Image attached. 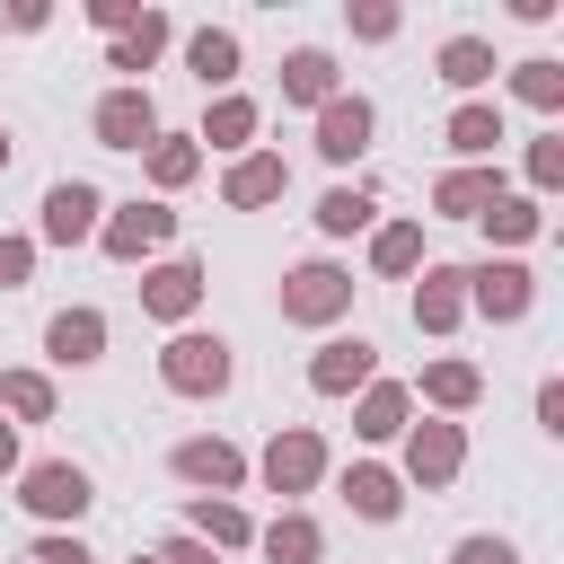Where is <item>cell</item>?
<instances>
[{
	"label": "cell",
	"mask_w": 564,
	"mask_h": 564,
	"mask_svg": "<svg viewBox=\"0 0 564 564\" xmlns=\"http://www.w3.org/2000/svg\"><path fill=\"white\" fill-rule=\"evenodd\" d=\"M26 511H44V520H79V511H88V476L62 467V458L35 467V476H26Z\"/></svg>",
	"instance_id": "52a82bcc"
},
{
	"label": "cell",
	"mask_w": 564,
	"mask_h": 564,
	"mask_svg": "<svg viewBox=\"0 0 564 564\" xmlns=\"http://www.w3.org/2000/svg\"><path fill=\"white\" fill-rule=\"evenodd\" d=\"M282 97H291V106H326V97H335V62H326L317 44H300V53L282 62Z\"/></svg>",
	"instance_id": "9a60e30c"
},
{
	"label": "cell",
	"mask_w": 564,
	"mask_h": 564,
	"mask_svg": "<svg viewBox=\"0 0 564 564\" xmlns=\"http://www.w3.org/2000/svg\"><path fill=\"white\" fill-rule=\"evenodd\" d=\"M282 185H291L282 159H238V167H229V203H273Z\"/></svg>",
	"instance_id": "603a6c76"
},
{
	"label": "cell",
	"mask_w": 564,
	"mask_h": 564,
	"mask_svg": "<svg viewBox=\"0 0 564 564\" xmlns=\"http://www.w3.org/2000/svg\"><path fill=\"white\" fill-rule=\"evenodd\" d=\"M352 35H370V44H379V35H397V9H379V0H370V9H352Z\"/></svg>",
	"instance_id": "74e56055"
},
{
	"label": "cell",
	"mask_w": 564,
	"mask_h": 564,
	"mask_svg": "<svg viewBox=\"0 0 564 564\" xmlns=\"http://www.w3.org/2000/svg\"><path fill=\"white\" fill-rule=\"evenodd\" d=\"M511 97H529L538 115H555L564 106V62H520L511 70Z\"/></svg>",
	"instance_id": "cb8c5ba5"
},
{
	"label": "cell",
	"mask_w": 564,
	"mask_h": 564,
	"mask_svg": "<svg viewBox=\"0 0 564 564\" xmlns=\"http://www.w3.org/2000/svg\"><path fill=\"white\" fill-rule=\"evenodd\" d=\"M538 220H546V212L520 203V194H494V203H485V229H494V238H538Z\"/></svg>",
	"instance_id": "83f0119b"
},
{
	"label": "cell",
	"mask_w": 564,
	"mask_h": 564,
	"mask_svg": "<svg viewBox=\"0 0 564 564\" xmlns=\"http://www.w3.org/2000/svg\"><path fill=\"white\" fill-rule=\"evenodd\" d=\"M185 70H194L203 88H229V79H238V35H229V26L185 35Z\"/></svg>",
	"instance_id": "8fae6325"
},
{
	"label": "cell",
	"mask_w": 564,
	"mask_h": 564,
	"mask_svg": "<svg viewBox=\"0 0 564 564\" xmlns=\"http://www.w3.org/2000/svg\"><path fill=\"white\" fill-rule=\"evenodd\" d=\"M538 423H546V432H564V388H555V379L538 388Z\"/></svg>",
	"instance_id": "60d3db41"
},
{
	"label": "cell",
	"mask_w": 564,
	"mask_h": 564,
	"mask_svg": "<svg viewBox=\"0 0 564 564\" xmlns=\"http://www.w3.org/2000/svg\"><path fill=\"white\" fill-rule=\"evenodd\" d=\"M361 432H370V441L405 432V388H370V397H361Z\"/></svg>",
	"instance_id": "f546056e"
},
{
	"label": "cell",
	"mask_w": 564,
	"mask_h": 564,
	"mask_svg": "<svg viewBox=\"0 0 564 564\" xmlns=\"http://www.w3.org/2000/svg\"><path fill=\"white\" fill-rule=\"evenodd\" d=\"M150 176L159 185H185L194 176V141H150Z\"/></svg>",
	"instance_id": "d6a6232c"
},
{
	"label": "cell",
	"mask_w": 564,
	"mask_h": 564,
	"mask_svg": "<svg viewBox=\"0 0 564 564\" xmlns=\"http://www.w3.org/2000/svg\"><path fill=\"white\" fill-rule=\"evenodd\" d=\"M159 53H167V18H159V9H141V18L115 35V70H150Z\"/></svg>",
	"instance_id": "d6986e66"
},
{
	"label": "cell",
	"mask_w": 564,
	"mask_h": 564,
	"mask_svg": "<svg viewBox=\"0 0 564 564\" xmlns=\"http://www.w3.org/2000/svg\"><path fill=\"white\" fill-rule=\"evenodd\" d=\"M44 344H53V361H97V344H106V317H97V308H62V317L44 326Z\"/></svg>",
	"instance_id": "e0dca14e"
},
{
	"label": "cell",
	"mask_w": 564,
	"mask_h": 564,
	"mask_svg": "<svg viewBox=\"0 0 564 564\" xmlns=\"http://www.w3.org/2000/svg\"><path fill=\"white\" fill-rule=\"evenodd\" d=\"M0 26H18V35H35V26H44V9H35V0H9V9H0Z\"/></svg>",
	"instance_id": "ab89813d"
},
{
	"label": "cell",
	"mask_w": 564,
	"mask_h": 564,
	"mask_svg": "<svg viewBox=\"0 0 564 564\" xmlns=\"http://www.w3.org/2000/svg\"><path fill=\"white\" fill-rule=\"evenodd\" d=\"M0 405H18V414H53V388L18 370V379H0Z\"/></svg>",
	"instance_id": "836d02e7"
},
{
	"label": "cell",
	"mask_w": 564,
	"mask_h": 564,
	"mask_svg": "<svg viewBox=\"0 0 564 564\" xmlns=\"http://www.w3.org/2000/svg\"><path fill=\"white\" fill-rule=\"evenodd\" d=\"M494 194H502V176H494V167H458V176H441V185H432V203H441L449 220H485V203H494Z\"/></svg>",
	"instance_id": "7c38bea8"
},
{
	"label": "cell",
	"mask_w": 564,
	"mask_h": 564,
	"mask_svg": "<svg viewBox=\"0 0 564 564\" xmlns=\"http://www.w3.org/2000/svg\"><path fill=\"white\" fill-rule=\"evenodd\" d=\"M344 300H352V273H335V264H300L282 282V317H300V326H326Z\"/></svg>",
	"instance_id": "7a4b0ae2"
},
{
	"label": "cell",
	"mask_w": 564,
	"mask_h": 564,
	"mask_svg": "<svg viewBox=\"0 0 564 564\" xmlns=\"http://www.w3.org/2000/svg\"><path fill=\"white\" fill-rule=\"evenodd\" d=\"M449 564H520V555H511V538H458Z\"/></svg>",
	"instance_id": "e575fe53"
},
{
	"label": "cell",
	"mask_w": 564,
	"mask_h": 564,
	"mask_svg": "<svg viewBox=\"0 0 564 564\" xmlns=\"http://www.w3.org/2000/svg\"><path fill=\"white\" fill-rule=\"evenodd\" d=\"M97 141H106V150H141V141H159V106H150V88H115V97L97 106Z\"/></svg>",
	"instance_id": "3957f363"
},
{
	"label": "cell",
	"mask_w": 564,
	"mask_h": 564,
	"mask_svg": "<svg viewBox=\"0 0 564 564\" xmlns=\"http://www.w3.org/2000/svg\"><path fill=\"white\" fill-rule=\"evenodd\" d=\"M167 229H176V212H167V203H123V212L106 220V247H115V256H141V247H159Z\"/></svg>",
	"instance_id": "9c48e42d"
},
{
	"label": "cell",
	"mask_w": 564,
	"mask_h": 564,
	"mask_svg": "<svg viewBox=\"0 0 564 564\" xmlns=\"http://www.w3.org/2000/svg\"><path fill=\"white\" fill-rule=\"evenodd\" d=\"M264 555H273V564H317V520H300V511L273 520V529H264Z\"/></svg>",
	"instance_id": "484cf974"
},
{
	"label": "cell",
	"mask_w": 564,
	"mask_h": 564,
	"mask_svg": "<svg viewBox=\"0 0 564 564\" xmlns=\"http://www.w3.org/2000/svg\"><path fill=\"white\" fill-rule=\"evenodd\" d=\"M141 300H150V317H185V308L203 300V264H159V273L141 282Z\"/></svg>",
	"instance_id": "2e32d148"
},
{
	"label": "cell",
	"mask_w": 564,
	"mask_h": 564,
	"mask_svg": "<svg viewBox=\"0 0 564 564\" xmlns=\"http://www.w3.org/2000/svg\"><path fill=\"white\" fill-rule=\"evenodd\" d=\"M467 282H476V308H485V317H529V300H538L529 264H485V273H467Z\"/></svg>",
	"instance_id": "ba28073f"
},
{
	"label": "cell",
	"mask_w": 564,
	"mask_h": 564,
	"mask_svg": "<svg viewBox=\"0 0 564 564\" xmlns=\"http://www.w3.org/2000/svg\"><path fill=\"white\" fill-rule=\"evenodd\" d=\"M344 494H352V511H361V520H397V502H405L388 467H352V476H344Z\"/></svg>",
	"instance_id": "7402d4cb"
},
{
	"label": "cell",
	"mask_w": 564,
	"mask_h": 564,
	"mask_svg": "<svg viewBox=\"0 0 564 564\" xmlns=\"http://www.w3.org/2000/svg\"><path fill=\"white\" fill-rule=\"evenodd\" d=\"M370 256H379V273H405V264L423 256V229H405V220H397V229H379V247H370Z\"/></svg>",
	"instance_id": "1f68e13d"
},
{
	"label": "cell",
	"mask_w": 564,
	"mask_h": 564,
	"mask_svg": "<svg viewBox=\"0 0 564 564\" xmlns=\"http://www.w3.org/2000/svg\"><path fill=\"white\" fill-rule=\"evenodd\" d=\"M529 176H538V185H555V176H564V141H555V132L529 150Z\"/></svg>",
	"instance_id": "8d00e7d4"
},
{
	"label": "cell",
	"mask_w": 564,
	"mask_h": 564,
	"mask_svg": "<svg viewBox=\"0 0 564 564\" xmlns=\"http://www.w3.org/2000/svg\"><path fill=\"white\" fill-rule=\"evenodd\" d=\"M423 397H432V405H467V397H476V370H467V361H432V370H423Z\"/></svg>",
	"instance_id": "f1b7e54d"
},
{
	"label": "cell",
	"mask_w": 564,
	"mask_h": 564,
	"mask_svg": "<svg viewBox=\"0 0 564 564\" xmlns=\"http://www.w3.org/2000/svg\"><path fill=\"white\" fill-rule=\"evenodd\" d=\"M159 370H167V388H185V397H220V388H229V344H220V335H176Z\"/></svg>",
	"instance_id": "6da1fadb"
},
{
	"label": "cell",
	"mask_w": 564,
	"mask_h": 564,
	"mask_svg": "<svg viewBox=\"0 0 564 564\" xmlns=\"http://www.w3.org/2000/svg\"><path fill=\"white\" fill-rule=\"evenodd\" d=\"M194 529H203L212 546H238V538H247V511H238V502H194Z\"/></svg>",
	"instance_id": "4dcf8cb0"
},
{
	"label": "cell",
	"mask_w": 564,
	"mask_h": 564,
	"mask_svg": "<svg viewBox=\"0 0 564 564\" xmlns=\"http://www.w3.org/2000/svg\"><path fill=\"white\" fill-rule=\"evenodd\" d=\"M370 123H379V115H370V97H326V106H317V150L344 167V159H361V150H370Z\"/></svg>",
	"instance_id": "277c9868"
},
{
	"label": "cell",
	"mask_w": 564,
	"mask_h": 564,
	"mask_svg": "<svg viewBox=\"0 0 564 564\" xmlns=\"http://www.w3.org/2000/svg\"><path fill=\"white\" fill-rule=\"evenodd\" d=\"M247 132H256V106H247V97H220V106L203 115V141H212V150H238Z\"/></svg>",
	"instance_id": "4316f807"
},
{
	"label": "cell",
	"mask_w": 564,
	"mask_h": 564,
	"mask_svg": "<svg viewBox=\"0 0 564 564\" xmlns=\"http://www.w3.org/2000/svg\"><path fill=\"white\" fill-rule=\"evenodd\" d=\"M9 458H18V441H9V423H0V467H9Z\"/></svg>",
	"instance_id": "7bdbcfd3"
},
{
	"label": "cell",
	"mask_w": 564,
	"mask_h": 564,
	"mask_svg": "<svg viewBox=\"0 0 564 564\" xmlns=\"http://www.w3.org/2000/svg\"><path fill=\"white\" fill-rule=\"evenodd\" d=\"M88 229H97V185L62 176V185L44 194V238H53V247H70V238H88Z\"/></svg>",
	"instance_id": "5b68a950"
},
{
	"label": "cell",
	"mask_w": 564,
	"mask_h": 564,
	"mask_svg": "<svg viewBox=\"0 0 564 564\" xmlns=\"http://www.w3.org/2000/svg\"><path fill=\"white\" fill-rule=\"evenodd\" d=\"M159 564H212V546H194V538H176V546H167Z\"/></svg>",
	"instance_id": "b9f144b4"
},
{
	"label": "cell",
	"mask_w": 564,
	"mask_h": 564,
	"mask_svg": "<svg viewBox=\"0 0 564 564\" xmlns=\"http://www.w3.org/2000/svg\"><path fill=\"white\" fill-rule=\"evenodd\" d=\"M176 476H185V485H238L247 458H238L229 441H185V449H176Z\"/></svg>",
	"instance_id": "ac0fdd59"
},
{
	"label": "cell",
	"mask_w": 564,
	"mask_h": 564,
	"mask_svg": "<svg viewBox=\"0 0 564 564\" xmlns=\"http://www.w3.org/2000/svg\"><path fill=\"white\" fill-rule=\"evenodd\" d=\"M494 141H502V106H458V115H449V150H458V159H485Z\"/></svg>",
	"instance_id": "44dd1931"
},
{
	"label": "cell",
	"mask_w": 564,
	"mask_h": 564,
	"mask_svg": "<svg viewBox=\"0 0 564 564\" xmlns=\"http://www.w3.org/2000/svg\"><path fill=\"white\" fill-rule=\"evenodd\" d=\"M308 379H317L326 397H344V388H361V379H370V344H361V335H335V344H326V352L308 361Z\"/></svg>",
	"instance_id": "4fadbf2b"
},
{
	"label": "cell",
	"mask_w": 564,
	"mask_h": 564,
	"mask_svg": "<svg viewBox=\"0 0 564 564\" xmlns=\"http://www.w3.org/2000/svg\"><path fill=\"white\" fill-rule=\"evenodd\" d=\"M88 18H97V26H106V35H123V26H132V18H141V9H132V0H97V9H88Z\"/></svg>",
	"instance_id": "f35d334b"
},
{
	"label": "cell",
	"mask_w": 564,
	"mask_h": 564,
	"mask_svg": "<svg viewBox=\"0 0 564 564\" xmlns=\"http://www.w3.org/2000/svg\"><path fill=\"white\" fill-rule=\"evenodd\" d=\"M405 467H414L423 485H449V476H458V423H423V432L405 441Z\"/></svg>",
	"instance_id": "5bb4252c"
},
{
	"label": "cell",
	"mask_w": 564,
	"mask_h": 564,
	"mask_svg": "<svg viewBox=\"0 0 564 564\" xmlns=\"http://www.w3.org/2000/svg\"><path fill=\"white\" fill-rule=\"evenodd\" d=\"M441 79H449V88H485V79H494V44H485V35H449V44H441Z\"/></svg>",
	"instance_id": "ffe728a7"
},
{
	"label": "cell",
	"mask_w": 564,
	"mask_h": 564,
	"mask_svg": "<svg viewBox=\"0 0 564 564\" xmlns=\"http://www.w3.org/2000/svg\"><path fill=\"white\" fill-rule=\"evenodd\" d=\"M317 229H326V238H352V229H370V194H361V185H335V194L317 203Z\"/></svg>",
	"instance_id": "d4e9b609"
},
{
	"label": "cell",
	"mask_w": 564,
	"mask_h": 564,
	"mask_svg": "<svg viewBox=\"0 0 564 564\" xmlns=\"http://www.w3.org/2000/svg\"><path fill=\"white\" fill-rule=\"evenodd\" d=\"M458 308H467V273H458V264H432L423 291H414V326L441 335V326H458Z\"/></svg>",
	"instance_id": "30bf717a"
},
{
	"label": "cell",
	"mask_w": 564,
	"mask_h": 564,
	"mask_svg": "<svg viewBox=\"0 0 564 564\" xmlns=\"http://www.w3.org/2000/svg\"><path fill=\"white\" fill-rule=\"evenodd\" d=\"M26 264H35V247H26V238H0V291H18Z\"/></svg>",
	"instance_id": "d590c367"
},
{
	"label": "cell",
	"mask_w": 564,
	"mask_h": 564,
	"mask_svg": "<svg viewBox=\"0 0 564 564\" xmlns=\"http://www.w3.org/2000/svg\"><path fill=\"white\" fill-rule=\"evenodd\" d=\"M317 467H326L317 432H282V441L264 449V485H273V494H300V485H317Z\"/></svg>",
	"instance_id": "8992f818"
}]
</instances>
